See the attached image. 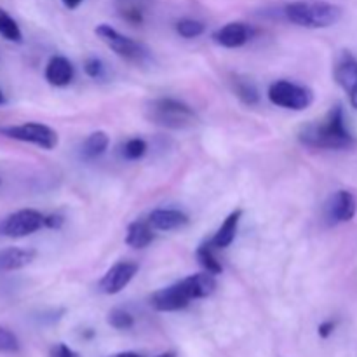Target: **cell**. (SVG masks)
I'll return each mask as SVG.
<instances>
[{"label": "cell", "instance_id": "obj_23", "mask_svg": "<svg viewBox=\"0 0 357 357\" xmlns=\"http://www.w3.org/2000/svg\"><path fill=\"white\" fill-rule=\"evenodd\" d=\"M176 31L183 38H195L199 35L204 33V23L197 20H190V17H185L176 23Z\"/></svg>", "mask_w": 357, "mask_h": 357}, {"label": "cell", "instance_id": "obj_2", "mask_svg": "<svg viewBox=\"0 0 357 357\" xmlns=\"http://www.w3.org/2000/svg\"><path fill=\"white\" fill-rule=\"evenodd\" d=\"M291 23L303 28H328L340 21L342 7L330 2H291L284 7Z\"/></svg>", "mask_w": 357, "mask_h": 357}, {"label": "cell", "instance_id": "obj_28", "mask_svg": "<svg viewBox=\"0 0 357 357\" xmlns=\"http://www.w3.org/2000/svg\"><path fill=\"white\" fill-rule=\"evenodd\" d=\"M51 357H79V356H77L75 352H73L72 349L68 347V345L58 344V345H54V347H52Z\"/></svg>", "mask_w": 357, "mask_h": 357}, {"label": "cell", "instance_id": "obj_19", "mask_svg": "<svg viewBox=\"0 0 357 357\" xmlns=\"http://www.w3.org/2000/svg\"><path fill=\"white\" fill-rule=\"evenodd\" d=\"M197 260H199V264H201V267L204 268L206 272H209V274H213V275L222 274L223 267H222V264L218 261V258H216L215 246H213L211 243L199 246Z\"/></svg>", "mask_w": 357, "mask_h": 357}, {"label": "cell", "instance_id": "obj_1", "mask_svg": "<svg viewBox=\"0 0 357 357\" xmlns=\"http://www.w3.org/2000/svg\"><path fill=\"white\" fill-rule=\"evenodd\" d=\"M298 138L309 149H347L352 143V135L345 126L344 108L337 105L321 121L303 126Z\"/></svg>", "mask_w": 357, "mask_h": 357}, {"label": "cell", "instance_id": "obj_12", "mask_svg": "<svg viewBox=\"0 0 357 357\" xmlns=\"http://www.w3.org/2000/svg\"><path fill=\"white\" fill-rule=\"evenodd\" d=\"M335 79L342 89L349 94L351 105L357 108V59L345 52L335 66Z\"/></svg>", "mask_w": 357, "mask_h": 357}, {"label": "cell", "instance_id": "obj_25", "mask_svg": "<svg viewBox=\"0 0 357 357\" xmlns=\"http://www.w3.org/2000/svg\"><path fill=\"white\" fill-rule=\"evenodd\" d=\"M20 349L17 338L6 328H0V352H16Z\"/></svg>", "mask_w": 357, "mask_h": 357}, {"label": "cell", "instance_id": "obj_26", "mask_svg": "<svg viewBox=\"0 0 357 357\" xmlns=\"http://www.w3.org/2000/svg\"><path fill=\"white\" fill-rule=\"evenodd\" d=\"M84 72H86L91 79H101L105 73L103 61L98 58H87L86 61H84Z\"/></svg>", "mask_w": 357, "mask_h": 357}, {"label": "cell", "instance_id": "obj_15", "mask_svg": "<svg viewBox=\"0 0 357 357\" xmlns=\"http://www.w3.org/2000/svg\"><path fill=\"white\" fill-rule=\"evenodd\" d=\"M37 253L26 248H7L0 250V272L20 271L35 260Z\"/></svg>", "mask_w": 357, "mask_h": 357}, {"label": "cell", "instance_id": "obj_27", "mask_svg": "<svg viewBox=\"0 0 357 357\" xmlns=\"http://www.w3.org/2000/svg\"><path fill=\"white\" fill-rule=\"evenodd\" d=\"M44 225L47 227V229L59 230L63 225H65V218H63V215H59V213H52V215L45 216Z\"/></svg>", "mask_w": 357, "mask_h": 357}, {"label": "cell", "instance_id": "obj_20", "mask_svg": "<svg viewBox=\"0 0 357 357\" xmlns=\"http://www.w3.org/2000/svg\"><path fill=\"white\" fill-rule=\"evenodd\" d=\"M234 93L244 105H250V107L260 101V93H258L257 86L248 79H239V77L234 79Z\"/></svg>", "mask_w": 357, "mask_h": 357}, {"label": "cell", "instance_id": "obj_5", "mask_svg": "<svg viewBox=\"0 0 357 357\" xmlns=\"http://www.w3.org/2000/svg\"><path fill=\"white\" fill-rule=\"evenodd\" d=\"M0 132L7 138L17 139V142L31 143L44 150H52L58 146V132L49 126L40 122H24L20 126H7L0 128Z\"/></svg>", "mask_w": 357, "mask_h": 357}, {"label": "cell", "instance_id": "obj_22", "mask_svg": "<svg viewBox=\"0 0 357 357\" xmlns=\"http://www.w3.org/2000/svg\"><path fill=\"white\" fill-rule=\"evenodd\" d=\"M149 150V145L143 138H131L122 146V155L128 160H139Z\"/></svg>", "mask_w": 357, "mask_h": 357}, {"label": "cell", "instance_id": "obj_13", "mask_svg": "<svg viewBox=\"0 0 357 357\" xmlns=\"http://www.w3.org/2000/svg\"><path fill=\"white\" fill-rule=\"evenodd\" d=\"M75 75V68H73L72 61L65 56H52L49 59L47 66H45V80L51 86L65 87L68 86Z\"/></svg>", "mask_w": 357, "mask_h": 357}, {"label": "cell", "instance_id": "obj_10", "mask_svg": "<svg viewBox=\"0 0 357 357\" xmlns=\"http://www.w3.org/2000/svg\"><path fill=\"white\" fill-rule=\"evenodd\" d=\"M138 265L135 261H119L100 281V291L105 295H117L138 274Z\"/></svg>", "mask_w": 357, "mask_h": 357}, {"label": "cell", "instance_id": "obj_4", "mask_svg": "<svg viewBox=\"0 0 357 357\" xmlns=\"http://www.w3.org/2000/svg\"><path fill=\"white\" fill-rule=\"evenodd\" d=\"M268 100L272 105L288 110H305L312 105L314 93L305 86L289 82V80H278L268 87Z\"/></svg>", "mask_w": 357, "mask_h": 357}, {"label": "cell", "instance_id": "obj_24", "mask_svg": "<svg viewBox=\"0 0 357 357\" xmlns=\"http://www.w3.org/2000/svg\"><path fill=\"white\" fill-rule=\"evenodd\" d=\"M108 324L112 328H115V330H129L135 324V319H132V316L128 310L114 309L108 314Z\"/></svg>", "mask_w": 357, "mask_h": 357}, {"label": "cell", "instance_id": "obj_9", "mask_svg": "<svg viewBox=\"0 0 357 357\" xmlns=\"http://www.w3.org/2000/svg\"><path fill=\"white\" fill-rule=\"evenodd\" d=\"M324 213H326L328 223H331V225L351 222L357 213L356 197L347 190L335 192V194L328 199Z\"/></svg>", "mask_w": 357, "mask_h": 357}, {"label": "cell", "instance_id": "obj_6", "mask_svg": "<svg viewBox=\"0 0 357 357\" xmlns=\"http://www.w3.org/2000/svg\"><path fill=\"white\" fill-rule=\"evenodd\" d=\"M96 35L121 58L128 59L132 63H143L149 58V51L143 44L132 40V38L126 37L121 31L112 28L110 24H100L96 26Z\"/></svg>", "mask_w": 357, "mask_h": 357}, {"label": "cell", "instance_id": "obj_30", "mask_svg": "<svg viewBox=\"0 0 357 357\" xmlns=\"http://www.w3.org/2000/svg\"><path fill=\"white\" fill-rule=\"evenodd\" d=\"M82 2L84 0H63L65 7H68V9H77V7H79Z\"/></svg>", "mask_w": 357, "mask_h": 357}, {"label": "cell", "instance_id": "obj_21", "mask_svg": "<svg viewBox=\"0 0 357 357\" xmlns=\"http://www.w3.org/2000/svg\"><path fill=\"white\" fill-rule=\"evenodd\" d=\"M0 35L10 42H21V38H23L14 17L7 10H3L2 7H0Z\"/></svg>", "mask_w": 357, "mask_h": 357}, {"label": "cell", "instance_id": "obj_32", "mask_svg": "<svg viewBox=\"0 0 357 357\" xmlns=\"http://www.w3.org/2000/svg\"><path fill=\"white\" fill-rule=\"evenodd\" d=\"M159 357H176V354H174V352H166V354H162Z\"/></svg>", "mask_w": 357, "mask_h": 357}, {"label": "cell", "instance_id": "obj_16", "mask_svg": "<svg viewBox=\"0 0 357 357\" xmlns=\"http://www.w3.org/2000/svg\"><path fill=\"white\" fill-rule=\"evenodd\" d=\"M241 216H243V211H241V209H236V211H232L225 220H223L222 227L216 230L213 239L209 241L216 250H225V248H229L230 244L234 243V239H236L237 236V229H239Z\"/></svg>", "mask_w": 357, "mask_h": 357}, {"label": "cell", "instance_id": "obj_33", "mask_svg": "<svg viewBox=\"0 0 357 357\" xmlns=\"http://www.w3.org/2000/svg\"><path fill=\"white\" fill-rule=\"evenodd\" d=\"M3 103H6V98H3L2 91H0V105H3Z\"/></svg>", "mask_w": 357, "mask_h": 357}, {"label": "cell", "instance_id": "obj_7", "mask_svg": "<svg viewBox=\"0 0 357 357\" xmlns=\"http://www.w3.org/2000/svg\"><path fill=\"white\" fill-rule=\"evenodd\" d=\"M192 300L197 298H195V293L192 289L190 282L185 278L180 282H176V284L167 286V288H162L153 293L150 303L159 312H176V310L188 307Z\"/></svg>", "mask_w": 357, "mask_h": 357}, {"label": "cell", "instance_id": "obj_17", "mask_svg": "<svg viewBox=\"0 0 357 357\" xmlns=\"http://www.w3.org/2000/svg\"><path fill=\"white\" fill-rule=\"evenodd\" d=\"M153 229L149 222H132L128 227V234H126V244L135 250H143L149 246L153 241Z\"/></svg>", "mask_w": 357, "mask_h": 357}, {"label": "cell", "instance_id": "obj_3", "mask_svg": "<svg viewBox=\"0 0 357 357\" xmlns=\"http://www.w3.org/2000/svg\"><path fill=\"white\" fill-rule=\"evenodd\" d=\"M145 115L150 122L167 129H188L197 122L194 108L173 98L152 100L146 105Z\"/></svg>", "mask_w": 357, "mask_h": 357}, {"label": "cell", "instance_id": "obj_11", "mask_svg": "<svg viewBox=\"0 0 357 357\" xmlns=\"http://www.w3.org/2000/svg\"><path fill=\"white\" fill-rule=\"evenodd\" d=\"M251 37H253V28L246 23H241V21L227 23L225 26L218 28L213 33V40L227 49L243 47V45H246L251 40Z\"/></svg>", "mask_w": 357, "mask_h": 357}, {"label": "cell", "instance_id": "obj_29", "mask_svg": "<svg viewBox=\"0 0 357 357\" xmlns=\"http://www.w3.org/2000/svg\"><path fill=\"white\" fill-rule=\"evenodd\" d=\"M333 331H335V323L333 321H326V323H323L319 326V337L328 338Z\"/></svg>", "mask_w": 357, "mask_h": 357}, {"label": "cell", "instance_id": "obj_8", "mask_svg": "<svg viewBox=\"0 0 357 357\" xmlns=\"http://www.w3.org/2000/svg\"><path fill=\"white\" fill-rule=\"evenodd\" d=\"M44 218L45 216L35 209H21V211L9 215L0 223V234H3L6 237H13V239L31 236L40 227H44Z\"/></svg>", "mask_w": 357, "mask_h": 357}, {"label": "cell", "instance_id": "obj_14", "mask_svg": "<svg viewBox=\"0 0 357 357\" xmlns=\"http://www.w3.org/2000/svg\"><path fill=\"white\" fill-rule=\"evenodd\" d=\"M149 223L153 230L171 232V230H178L188 225V216L180 209H155L150 213Z\"/></svg>", "mask_w": 357, "mask_h": 357}, {"label": "cell", "instance_id": "obj_31", "mask_svg": "<svg viewBox=\"0 0 357 357\" xmlns=\"http://www.w3.org/2000/svg\"><path fill=\"white\" fill-rule=\"evenodd\" d=\"M114 357H142V356L132 354V352H122V354H117V356H114Z\"/></svg>", "mask_w": 357, "mask_h": 357}, {"label": "cell", "instance_id": "obj_18", "mask_svg": "<svg viewBox=\"0 0 357 357\" xmlns=\"http://www.w3.org/2000/svg\"><path fill=\"white\" fill-rule=\"evenodd\" d=\"M108 145H110V138L105 131H96L91 132L86 138L82 145V157L84 159H98L100 155H103L107 152Z\"/></svg>", "mask_w": 357, "mask_h": 357}]
</instances>
